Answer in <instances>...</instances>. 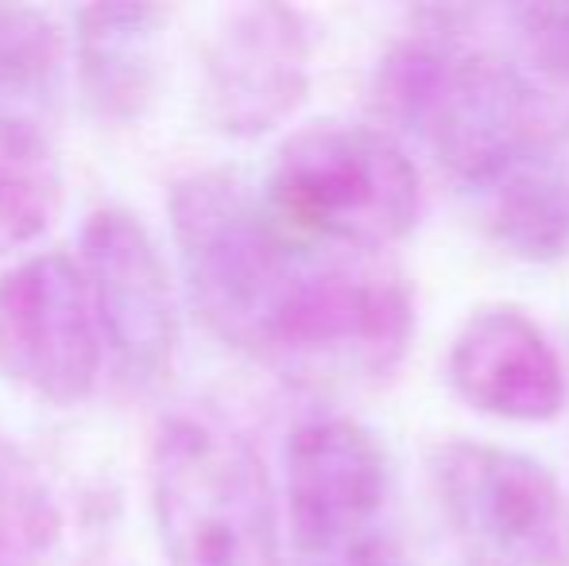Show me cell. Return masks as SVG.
Masks as SVG:
<instances>
[{"label": "cell", "mask_w": 569, "mask_h": 566, "mask_svg": "<svg viewBox=\"0 0 569 566\" xmlns=\"http://www.w3.org/2000/svg\"><path fill=\"white\" fill-rule=\"evenodd\" d=\"M457 20L461 12H430V23L383 54L372 109L388 129L427 143L457 182L480 190L547 156L555 137L508 47L469 39Z\"/></svg>", "instance_id": "1"}, {"label": "cell", "mask_w": 569, "mask_h": 566, "mask_svg": "<svg viewBox=\"0 0 569 566\" xmlns=\"http://www.w3.org/2000/svg\"><path fill=\"white\" fill-rule=\"evenodd\" d=\"M182 276L221 341L268 361L318 249L299 245L232 171L182 175L167 198Z\"/></svg>", "instance_id": "2"}, {"label": "cell", "mask_w": 569, "mask_h": 566, "mask_svg": "<svg viewBox=\"0 0 569 566\" xmlns=\"http://www.w3.org/2000/svg\"><path fill=\"white\" fill-rule=\"evenodd\" d=\"M151 516L171 566H283L263 458L218 411L182 408L159 424Z\"/></svg>", "instance_id": "3"}, {"label": "cell", "mask_w": 569, "mask_h": 566, "mask_svg": "<svg viewBox=\"0 0 569 566\" xmlns=\"http://www.w3.org/2000/svg\"><path fill=\"white\" fill-rule=\"evenodd\" d=\"M263 202L307 249L380 257L419 226L422 179L388 129L326 121L283 140Z\"/></svg>", "instance_id": "4"}, {"label": "cell", "mask_w": 569, "mask_h": 566, "mask_svg": "<svg viewBox=\"0 0 569 566\" xmlns=\"http://www.w3.org/2000/svg\"><path fill=\"white\" fill-rule=\"evenodd\" d=\"M415 341V295L380 257L315 252L268 365L307 385H380Z\"/></svg>", "instance_id": "5"}, {"label": "cell", "mask_w": 569, "mask_h": 566, "mask_svg": "<svg viewBox=\"0 0 569 566\" xmlns=\"http://www.w3.org/2000/svg\"><path fill=\"white\" fill-rule=\"evenodd\" d=\"M457 536L500 566H569V497L539 458L450 438L427 458Z\"/></svg>", "instance_id": "6"}, {"label": "cell", "mask_w": 569, "mask_h": 566, "mask_svg": "<svg viewBox=\"0 0 569 566\" xmlns=\"http://www.w3.org/2000/svg\"><path fill=\"white\" fill-rule=\"evenodd\" d=\"M82 272L117 373L140 393L167 385L179 357V291L151 229L124 206L82 226Z\"/></svg>", "instance_id": "7"}, {"label": "cell", "mask_w": 569, "mask_h": 566, "mask_svg": "<svg viewBox=\"0 0 569 566\" xmlns=\"http://www.w3.org/2000/svg\"><path fill=\"white\" fill-rule=\"evenodd\" d=\"M101 361L106 341L78 260L39 252L0 276V377L47 404H78Z\"/></svg>", "instance_id": "8"}, {"label": "cell", "mask_w": 569, "mask_h": 566, "mask_svg": "<svg viewBox=\"0 0 569 566\" xmlns=\"http://www.w3.org/2000/svg\"><path fill=\"white\" fill-rule=\"evenodd\" d=\"M287 528L299 563L338 555L383 532L391 461L383 443L349 416L295 424L283 454Z\"/></svg>", "instance_id": "9"}, {"label": "cell", "mask_w": 569, "mask_h": 566, "mask_svg": "<svg viewBox=\"0 0 569 566\" xmlns=\"http://www.w3.org/2000/svg\"><path fill=\"white\" fill-rule=\"evenodd\" d=\"M315 36L299 8L244 4L213 28L202 54L198 101L221 137H268L307 101Z\"/></svg>", "instance_id": "10"}, {"label": "cell", "mask_w": 569, "mask_h": 566, "mask_svg": "<svg viewBox=\"0 0 569 566\" xmlns=\"http://www.w3.org/2000/svg\"><path fill=\"white\" fill-rule=\"evenodd\" d=\"M450 380L469 408L508 424H550L566 408L555 341L519 307H480L450 346Z\"/></svg>", "instance_id": "11"}, {"label": "cell", "mask_w": 569, "mask_h": 566, "mask_svg": "<svg viewBox=\"0 0 569 566\" xmlns=\"http://www.w3.org/2000/svg\"><path fill=\"white\" fill-rule=\"evenodd\" d=\"M70 16L82 98L101 121H136L159 86L171 12L159 4H93Z\"/></svg>", "instance_id": "12"}, {"label": "cell", "mask_w": 569, "mask_h": 566, "mask_svg": "<svg viewBox=\"0 0 569 566\" xmlns=\"http://www.w3.org/2000/svg\"><path fill=\"white\" fill-rule=\"evenodd\" d=\"M485 234L527 265H555L569 252V187L550 167V156L503 171L477 190Z\"/></svg>", "instance_id": "13"}, {"label": "cell", "mask_w": 569, "mask_h": 566, "mask_svg": "<svg viewBox=\"0 0 569 566\" xmlns=\"http://www.w3.org/2000/svg\"><path fill=\"white\" fill-rule=\"evenodd\" d=\"M62 206V167L36 125L0 109V257L31 245Z\"/></svg>", "instance_id": "14"}, {"label": "cell", "mask_w": 569, "mask_h": 566, "mask_svg": "<svg viewBox=\"0 0 569 566\" xmlns=\"http://www.w3.org/2000/svg\"><path fill=\"white\" fill-rule=\"evenodd\" d=\"M508 54L527 78L555 143L569 137V4H519L503 12Z\"/></svg>", "instance_id": "15"}, {"label": "cell", "mask_w": 569, "mask_h": 566, "mask_svg": "<svg viewBox=\"0 0 569 566\" xmlns=\"http://www.w3.org/2000/svg\"><path fill=\"white\" fill-rule=\"evenodd\" d=\"M62 516L36 461L0 430V566H43L59 547Z\"/></svg>", "instance_id": "16"}, {"label": "cell", "mask_w": 569, "mask_h": 566, "mask_svg": "<svg viewBox=\"0 0 569 566\" xmlns=\"http://www.w3.org/2000/svg\"><path fill=\"white\" fill-rule=\"evenodd\" d=\"M62 36L39 8L0 4V98H43L59 82Z\"/></svg>", "instance_id": "17"}, {"label": "cell", "mask_w": 569, "mask_h": 566, "mask_svg": "<svg viewBox=\"0 0 569 566\" xmlns=\"http://www.w3.org/2000/svg\"><path fill=\"white\" fill-rule=\"evenodd\" d=\"M299 566H415V563H411V555L403 552V544L383 528V532H376V536L360 539V544L345 547L338 555H326V559L299 563Z\"/></svg>", "instance_id": "18"}]
</instances>
